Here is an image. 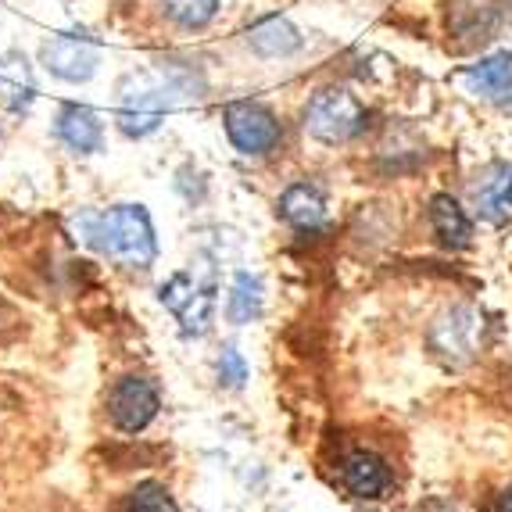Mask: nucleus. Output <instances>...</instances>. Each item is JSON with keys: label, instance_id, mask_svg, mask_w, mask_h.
I'll return each instance as SVG.
<instances>
[{"label": "nucleus", "instance_id": "f257e3e1", "mask_svg": "<svg viewBox=\"0 0 512 512\" xmlns=\"http://www.w3.org/2000/svg\"><path fill=\"white\" fill-rule=\"evenodd\" d=\"M83 230L86 240L101 255L126 265V269H147L154 262V255H158L151 215L140 205H119L104 215H94V219L83 222Z\"/></svg>", "mask_w": 512, "mask_h": 512}, {"label": "nucleus", "instance_id": "f03ea898", "mask_svg": "<svg viewBox=\"0 0 512 512\" xmlns=\"http://www.w3.org/2000/svg\"><path fill=\"white\" fill-rule=\"evenodd\" d=\"M484 312L473 305H455L448 308V312H441V316L430 323V351H434L437 359L444 362V366H466V362L477 359L480 344H484Z\"/></svg>", "mask_w": 512, "mask_h": 512}, {"label": "nucleus", "instance_id": "7ed1b4c3", "mask_svg": "<svg viewBox=\"0 0 512 512\" xmlns=\"http://www.w3.org/2000/svg\"><path fill=\"white\" fill-rule=\"evenodd\" d=\"M366 111L355 101V94L341 90V86H326L319 90L305 108V129L319 144H344L362 129Z\"/></svg>", "mask_w": 512, "mask_h": 512}, {"label": "nucleus", "instance_id": "20e7f679", "mask_svg": "<svg viewBox=\"0 0 512 512\" xmlns=\"http://www.w3.org/2000/svg\"><path fill=\"white\" fill-rule=\"evenodd\" d=\"M158 409H162V398H158V387L147 376H122L108 394V416L122 434L147 430Z\"/></svg>", "mask_w": 512, "mask_h": 512}, {"label": "nucleus", "instance_id": "39448f33", "mask_svg": "<svg viewBox=\"0 0 512 512\" xmlns=\"http://www.w3.org/2000/svg\"><path fill=\"white\" fill-rule=\"evenodd\" d=\"M226 137L240 154H269L280 144V122L255 101H237L226 108Z\"/></svg>", "mask_w": 512, "mask_h": 512}, {"label": "nucleus", "instance_id": "423d86ee", "mask_svg": "<svg viewBox=\"0 0 512 512\" xmlns=\"http://www.w3.org/2000/svg\"><path fill=\"white\" fill-rule=\"evenodd\" d=\"M165 94L144 76H129L119 94V129L126 137H147L165 119Z\"/></svg>", "mask_w": 512, "mask_h": 512}, {"label": "nucleus", "instance_id": "0eeeda50", "mask_svg": "<svg viewBox=\"0 0 512 512\" xmlns=\"http://www.w3.org/2000/svg\"><path fill=\"white\" fill-rule=\"evenodd\" d=\"M212 280H197V273H176L162 287V305L180 319L187 333H205L212 319Z\"/></svg>", "mask_w": 512, "mask_h": 512}, {"label": "nucleus", "instance_id": "6e6552de", "mask_svg": "<svg viewBox=\"0 0 512 512\" xmlns=\"http://www.w3.org/2000/svg\"><path fill=\"white\" fill-rule=\"evenodd\" d=\"M43 65L65 83H86L97 72V47L79 36H58L43 47Z\"/></svg>", "mask_w": 512, "mask_h": 512}, {"label": "nucleus", "instance_id": "1a4fd4ad", "mask_svg": "<svg viewBox=\"0 0 512 512\" xmlns=\"http://www.w3.org/2000/svg\"><path fill=\"white\" fill-rule=\"evenodd\" d=\"M502 22L498 0H452L448 8V33L459 36L462 47H477V43L491 40Z\"/></svg>", "mask_w": 512, "mask_h": 512}, {"label": "nucleus", "instance_id": "9d476101", "mask_svg": "<svg viewBox=\"0 0 512 512\" xmlns=\"http://www.w3.org/2000/svg\"><path fill=\"white\" fill-rule=\"evenodd\" d=\"M473 183V205H477L480 219L502 222L512 219V165L509 162H491Z\"/></svg>", "mask_w": 512, "mask_h": 512}, {"label": "nucleus", "instance_id": "9b49d317", "mask_svg": "<svg viewBox=\"0 0 512 512\" xmlns=\"http://www.w3.org/2000/svg\"><path fill=\"white\" fill-rule=\"evenodd\" d=\"M341 480L355 498H384L387 491H391V484H394V473L376 452L359 448V452L344 455Z\"/></svg>", "mask_w": 512, "mask_h": 512}, {"label": "nucleus", "instance_id": "f8f14e48", "mask_svg": "<svg viewBox=\"0 0 512 512\" xmlns=\"http://www.w3.org/2000/svg\"><path fill=\"white\" fill-rule=\"evenodd\" d=\"M430 226H434L437 240H441L444 248L462 251L473 244V222L452 194L430 197Z\"/></svg>", "mask_w": 512, "mask_h": 512}, {"label": "nucleus", "instance_id": "ddd939ff", "mask_svg": "<svg viewBox=\"0 0 512 512\" xmlns=\"http://www.w3.org/2000/svg\"><path fill=\"white\" fill-rule=\"evenodd\" d=\"M58 137L79 154H94L101 147V122L83 104H65L58 111Z\"/></svg>", "mask_w": 512, "mask_h": 512}, {"label": "nucleus", "instance_id": "4468645a", "mask_svg": "<svg viewBox=\"0 0 512 512\" xmlns=\"http://www.w3.org/2000/svg\"><path fill=\"white\" fill-rule=\"evenodd\" d=\"M466 86H470L477 97H505L512 94V51L491 54V58H480L477 65L466 69Z\"/></svg>", "mask_w": 512, "mask_h": 512}, {"label": "nucleus", "instance_id": "2eb2a0df", "mask_svg": "<svg viewBox=\"0 0 512 512\" xmlns=\"http://www.w3.org/2000/svg\"><path fill=\"white\" fill-rule=\"evenodd\" d=\"M280 212H283V219L291 222V226H298V230H319L326 222V201L316 187L294 183V187L283 190Z\"/></svg>", "mask_w": 512, "mask_h": 512}, {"label": "nucleus", "instance_id": "dca6fc26", "mask_svg": "<svg viewBox=\"0 0 512 512\" xmlns=\"http://www.w3.org/2000/svg\"><path fill=\"white\" fill-rule=\"evenodd\" d=\"M248 43H251V51L262 54V58H287V54H294L301 47V36L287 18L276 15V18L258 22L248 33Z\"/></svg>", "mask_w": 512, "mask_h": 512}, {"label": "nucleus", "instance_id": "f3484780", "mask_svg": "<svg viewBox=\"0 0 512 512\" xmlns=\"http://www.w3.org/2000/svg\"><path fill=\"white\" fill-rule=\"evenodd\" d=\"M33 76L22 54H0V101L8 104L11 111H22L33 104Z\"/></svg>", "mask_w": 512, "mask_h": 512}, {"label": "nucleus", "instance_id": "a211bd4d", "mask_svg": "<svg viewBox=\"0 0 512 512\" xmlns=\"http://www.w3.org/2000/svg\"><path fill=\"white\" fill-rule=\"evenodd\" d=\"M265 308V291H262V280L251 273H237V280H233V294H230V305H226V312H230V319L237 326L244 323H255L258 316H262Z\"/></svg>", "mask_w": 512, "mask_h": 512}, {"label": "nucleus", "instance_id": "6ab92c4d", "mask_svg": "<svg viewBox=\"0 0 512 512\" xmlns=\"http://www.w3.org/2000/svg\"><path fill=\"white\" fill-rule=\"evenodd\" d=\"M165 15L183 29H201L208 26L219 11V0H162Z\"/></svg>", "mask_w": 512, "mask_h": 512}, {"label": "nucleus", "instance_id": "aec40b11", "mask_svg": "<svg viewBox=\"0 0 512 512\" xmlns=\"http://www.w3.org/2000/svg\"><path fill=\"white\" fill-rule=\"evenodd\" d=\"M126 512H176L169 487L158 480H144L126 495Z\"/></svg>", "mask_w": 512, "mask_h": 512}, {"label": "nucleus", "instance_id": "412c9836", "mask_svg": "<svg viewBox=\"0 0 512 512\" xmlns=\"http://www.w3.org/2000/svg\"><path fill=\"white\" fill-rule=\"evenodd\" d=\"M219 380L226 387H240L244 380H248V362L240 359L237 348H222V355H219Z\"/></svg>", "mask_w": 512, "mask_h": 512}, {"label": "nucleus", "instance_id": "4be33fe9", "mask_svg": "<svg viewBox=\"0 0 512 512\" xmlns=\"http://www.w3.org/2000/svg\"><path fill=\"white\" fill-rule=\"evenodd\" d=\"M419 512H455V509L448 502H437V498H434V502H427Z\"/></svg>", "mask_w": 512, "mask_h": 512}, {"label": "nucleus", "instance_id": "5701e85b", "mask_svg": "<svg viewBox=\"0 0 512 512\" xmlns=\"http://www.w3.org/2000/svg\"><path fill=\"white\" fill-rule=\"evenodd\" d=\"M498 512H512V487H505V495L498 498Z\"/></svg>", "mask_w": 512, "mask_h": 512}]
</instances>
